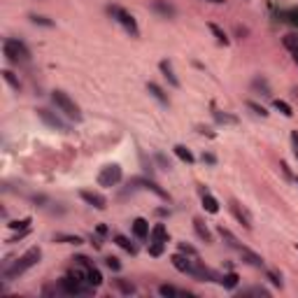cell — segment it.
Masks as SVG:
<instances>
[{
  "label": "cell",
  "mask_w": 298,
  "mask_h": 298,
  "mask_svg": "<svg viewBox=\"0 0 298 298\" xmlns=\"http://www.w3.org/2000/svg\"><path fill=\"white\" fill-rule=\"evenodd\" d=\"M293 61H296V66H298V51H296V54H293Z\"/></svg>",
  "instance_id": "obj_43"
},
{
  "label": "cell",
  "mask_w": 298,
  "mask_h": 298,
  "mask_svg": "<svg viewBox=\"0 0 298 298\" xmlns=\"http://www.w3.org/2000/svg\"><path fill=\"white\" fill-rule=\"evenodd\" d=\"M122 182V166H116V163H110L100 170L98 175V184L100 187H116V184Z\"/></svg>",
  "instance_id": "obj_5"
},
{
  "label": "cell",
  "mask_w": 298,
  "mask_h": 298,
  "mask_svg": "<svg viewBox=\"0 0 298 298\" xmlns=\"http://www.w3.org/2000/svg\"><path fill=\"white\" fill-rule=\"evenodd\" d=\"M268 280H271L273 284H275V287H282V277L277 275L275 271H268Z\"/></svg>",
  "instance_id": "obj_38"
},
{
  "label": "cell",
  "mask_w": 298,
  "mask_h": 298,
  "mask_svg": "<svg viewBox=\"0 0 298 298\" xmlns=\"http://www.w3.org/2000/svg\"><path fill=\"white\" fill-rule=\"evenodd\" d=\"M40 259H42L40 247H31L26 254H21L17 261H12L10 265H5V268H3V277H5V280H14V277L23 275L28 268H33L35 263H40Z\"/></svg>",
  "instance_id": "obj_1"
},
{
  "label": "cell",
  "mask_w": 298,
  "mask_h": 298,
  "mask_svg": "<svg viewBox=\"0 0 298 298\" xmlns=\"http://www.w3.org/2000/svg\"><path fill=\"white\" fill-rule=\"evenodd\" d=\"M154 10L161 12L166 19H172L175 17V7L170 5V3H166V0H154Z\"/></svg>",
  "instance_id": "obj_16"
},
{
  "label": "cell",
  "mask_w": 298,
  "mask_h": 298,
  "mask_svg": "<svg viewBox=\"0 0 298 298\" xmlns=\"http://www.w3.org/2000/svg\"><path fill=\"white\" fill-rule=\"evenodd\" d=\"M72 261H75L77 265H82V268H91V265H94L91 261H88V256H82V254H79V256H75Z\"/></svg>",
  "instance_id": "obj_36"
},
{
  "label": "cell",
  "mask_w": 298,
  "mask_h": 298,
  "mask_svg": "<svg viewBox=\"0 0 298 298\" xmlns=\"http://www.w3.org/2000/svg\"><path fill=\"white\" fill-rule=\"evenodd\" d=\"M159 68H161V72H163V77H166L168 82L172 84V86H180V79L175 77V72H172L170 63H168V61H161V63H159Z\"/></svg>",
  "instance_id": "obj_18"
},
{
  "label": "cell",
  "mask_w": 298,
  "mask_h": 298,
  "mask_svg": "<svg viewBox=\"0 0 298 298\" xmlns=\"http://www.w3.org/2000/svg\"><path fill=\"white\" fill-rule=\"evenodd\" d=\"M200 200H203V207L210 212V215H217V212H219V203H217V198L207 191V189H200Z\"/></svg>",
  "instance_id": "obj_11"
},
{
  "label": "cell",
  "mask_w": 298,
  "mask_h": 298,
  "mask_svg": "<svg viewBox=\"0 0 298 298\" xmlns=\"http://www.w3.org/2000/svg\"><path fill=\"white\" fill-rule=\"evenodd\" d=\"M131 228H133V235L138 237V240H147L149 237V224H147V219H135L131 224Z\"/></svg>",
  "instance_id": "obj_13"
},
{
  "label": "cell",
  "mask_w": 298,
  "mask_h": 298,
  "mask_svg": "<svg viewBox=\"0 0 298 298\" xmlns=\"http://www.w3.org/2000/svg\"><path fill=\"white\" fill-rule=\"evenodd\" d=\"M275 107H277V110H280L284 116H291V114H293V112H291V107H289L287 103H284V100H275Z\"/></svg>",
  "instance_id": "obj_34"
},
{
  "label": "cell",
  "mask_w": 298,
  "mask_h": 298,
  "mask_svg": "<svg viewBox=\"0 0 298 298\" xmlns=\"http://www.w3.org/2000/svg\"><path fill=\"white\" fill-rule=\"evenodd\" d=\"M291 147H293V156H296V161H298V131L291 133Z\"/></svg>",
  "instance_id": "obj_39"
},
{
  "label": "cell",
  "mask_w": 298,
  "mask_h": 298,
  "mask_svg": "<svg viewBox=\"0 0 298 298\" xmlns=\"http://www.w3.org/2000/svg\"><path fill=\"white\" fill-rule=\"evenodd\" d=\"M38 116L42 119L44 124H47V126L56 128V131H61V133H68V131H70V128H68V124L63 122L61 116H58V114H51L47 107H40V110H38Z\"/></svg>",
  "instance_id": "obj_6"
},
{
  "label": "cell",
  "mask_w": 298,
  "mask_h": 298,
  "mask_svg": "<svg viewBox=\"0 0 298 298\" xmlns=\"http://www.w3.org/2000/svg\"><path fill=\"white\" fill-rule=\"evenodd\" d=\"M86 282L91 284V287H96V289L103 284V275H100L98 268H94V265H91V268H86Z\"/></svg>",
  "instance_id": "obj_17"
},
{
  "label": "cell",
  "mask_w": 298,
  "mask_h": 298,
  "mask_svg": "<svg viewBox=\"0 0 298 298\" xmlns=\"http://www.w3.org/2000/svg\"><path fill=\"white\" fill-rule=\"evenodd\" d=\"M147 91H149V94H152V96H154L156 100H161L163 105H168V96L163 94V91H161V86H156L154 82H149V84H147Z\"/></svg>",
  "instance_id": "obj_24"
},
{
  "label": "cell",
  "mask_w": 298,
  "mask_h": 298,
  "mask_svg": "<svg viewBox=\"0 0 298 298\" xmlns=\"http://www.w3.org/2000/svg\"><path fill=\"white\" fill-rule=\"evenodd\" d=\"M114 243L119 245V247L122 249H126L128 254H135V252H138V247H135V245L131 243V240H128L126 235H114Z\"/></svg>",
  "instance_id": "obj_22"
},
{
  "label": "cell",
  "mask_w": 298,
  "mask_h": 298,
  "mask_svg": "<svg viewBox=\"0 0 298 298\" xmlns=\"http://www.w3.org/2000/svg\"><path fill=\"white\" fill-rule=\"evenodd\" d=\"M296 182H298V177H296Z\"/></svg>",
  "instance_id": "obj_44"
},
{
  "label": "cell",
  "mask_w": 298,
  "mask_h": 298,
  "mask_svg": "<svg viewBox=\"0 0 298 298\" xmlns=\"http://www.w3.org/2000/svg\"><path fill=\"white\" fill-rule=\"evenodd\" d=\"M170 261H172V265H175L180 273L193 277V271H196V261H198V259H193V256H191V259H187V254H182V252H180V254H175Z\"/></svg>",
  "instance_id": "obj_7"
},
{
  "label": "cell",
  "mask_w": 298,
  "mask_h": 298,
  "mask_svg": "<svg viewBox=\"0 0 298 298\" xmlns=\"http://www.w3.org/2000/svg\"><path fill=\"white\" fill-rule=\"evenodd\" d=\"M219 235L224 237V240H226V245H228V247H233V249H240V245H237V237L233 235V233L228 231V228H224V226H221V228H219Z\"/></svg>",
  "instance_id": "obj_25"
},
{
  "label": "cell",
  "mask_w": 298,
  "mask_h": 298,
  "mask_svg": "<svg viewBox=\"0 0 298 298\" xmlns=\"http://www.w3.org/2000/svg\"><path fill=\"white\" fill-rule=\"evenodd\" d=\"M54 240H63L68 245H82V237L79 235H63V233H58V235H54Z\"/></svg>",
  "instance_id": "obj_31"
},
{
  "label": "cell",
  "mask_w": 298,
  "mask_h": 298,
  "mask_svg": "<svg viewBox=\"0 0 298 298\" xmlns=\"http://www.w3.org/2000/svg\"><path fill=\"white\" fill-rule=\"evenodd\" d=\"M3 79H5V82L10 84L14 91H19V88H21V82H19V77L12 70H3Z\"/></svg>",
  "instance_id": "obj_26"
},
{
  "label": "cell",
  "mask_w": 298,
  "mask_h": 298,
  "mask_svg": "<svg viewBox=\"0 0 298 298\" xmlns=\"http://www.w3.org/2000/svg\"><path fill=\"white\" fill-rule=\"evenodd\" d=\"M240 296H268V289L263 287H249V289H243Z\"/></svg>",
  "instance_id": "obj_28"
},
{
  "label": "cell",
  "mask_w": 298,
  "mask_h": 298,
  "mask_svg": "<svg viewBox=\"0 0 298 298\" xmlns=\"http://www.w3.org/2000/svg\"><path fill=\"white\" fill-rule=\"evenodd\" d=\"M282 44H284L291 54H296L298 51V33H287L284 38H282Z\"/></svg>",
  "instance_id": "obj_20"
},
{
  "label": "cell",
  "mask_w": 298,
  "mask_h": 298,
  "mask_svg": "<svg viewBox=\"0 0 298 298\" xmlns=\"http://www.w3.org/2000/svg\"><path fill=\"white\" fill-rule=\"evenodd\" d=\"M180 252H182V254H187V256H193V259H198V252H196L191 245H187V243H180Z\"/></svg>",
  "instance_id": "obj_32"
},
{
  "label": "cell",
  "mask_w": 298,
  "mask_h": 298,
  "mask_svg": "<svg viewBox=\"0 0 298 298\" xmlns=\"http://www.w3.org/2000/svg\"><path fill=\"white\" fill-rule=\"evenodd\" d=\"M193 228H196V235H198L205 245L212 243V233H210V228L203 224V219H198V217H196V219H193Z\"/></svg>",
  "instance_id": "obj_14"
},
{
  "label": "cell",
  "mask_w": 298,
  "mask_h": 298,
  "mask_svg": "<svg viewBox=\"0 0 298 298\" xmlns=\"http://www.w3.org/2000/svg\"><path fill=\"white\" fill-rule=\"evenodd\" d=\"M215 119L221 124H235V116H228V114H221V112H215Z\"/></svg>",
  "instance_id": "obj_35"
},
{
  "label": "cell",
  "mask_w": 298,
  "mask_h": 298,
  "mask_svg": "<svg viewBox=\"0 0 298 298\" xmlns=\"http://www.w3.org/2000/svg\"><path fill=\"white\" fill-rule=\"evenodd\" d=\"M159 293H161V296H166V298H175V296H189L187 291H182V289H177V287H170V284H161V287H159Z\"/></svg>",
  "instance_id": "obj_19"
},
{
  "label": "cell",
  "mask_w": 298,
  "mask_h": 298,
  "mask_svg": "<svg viewBox=\"0 0 298 298\" xmlns=\"http://www.w3.org/2000/svg\"><path fill=\"white\" fill-rule=\"evenodd\" d=\"M219 284L226 289H235L237 287V275L235 273H224V275L219 277Z\"/></svg>",
  "instance_id": "obj_23"
},
{
  "label": "cell",
  "mask_w": 298,
  "mask_h": 298,
  "mask_svg": "<svg viewBox=\"0 0 298 298\" xmlns=\"http://www.w3.org/2000/svg\"><path fill=\"white\" fill-rule=\"evenodd\" d=\"M175 154L180 156V159H182L184 163H193V161H196V159H193V154L189 152L187 147H184V144H175Z\"/></svg>",
  "instance_id": "obj_27"
},
{
  "label": "cell",
  "mask_w": 298,
  "mask_h": 298,
  "mask_svg": "<svg viewBox=\"0 0 298 298\" xmlns=\"http://www.w3.org/2000/svg\"><path fill=\"white\" fill-rule=\"evenodd\" d=\"M3 51H5L7 56V61L12 63H28L31 61V51H28V47L21 42V40L17 38H7L5 42H3Z\"/></svg>",
  "instance_id": "obj_3"
},
{
  "label": "cell",
  "mask_w": 298,
  "mask_h": 298,
  "mask_svg": "<svg viewBox=\"0 0 298 298\" xmlns=\"http://www.w3.org/2000/svg\"><path fill=\"white\" fill-rule=\"evenodd\" d=\"M112 287L116 289V291H122L124 296H131V293H135L138 289H135V284L128 280H124V277H116V280H112Z\"/></svg>",
  "instance_id": "obj_15"
},
{
  "label": "cell",
  "mask_w": 298,
  "mask_h": 298,
  "mask_svg": "<svg viewBox=\"0 0 298 298\" xmlns=\"http://www.w3.org/2000/svg\"><path fill=\"white\" fill-rule=\"evenodd\" d=\"M210 31L215 33V38H217V42H221V44H228V38H226V33L221 31L217 23H210Z\"/></svg>",
  "instance_id": "obj_30"
},
{
  "label": "cell",
  "mask_w": 298,
  "mask_h": 298,
  "mask_svg": "<svg viewBox=\"0 0 298 298\" xmlns=\"http://www.w3.org/2000/svg\"><path fill=\"white\" fill-rule=\"evenodd\" d=\"M79 196H82V200L84 203H88V205H94L96 210H105L107 207V198L105 196H100V193H96V191H79Z\"/></svg>",
  "instance_id": "obj_10"
},
{
  "label": "cell",
  "mask_w": 298,
  "mask_h": 298,
  "mask_svg": "<svg viewBox=\"0 0 298 298\" xmlns=\"http://www.w3.org/2000/svg\"><path fill=\"white\" fill-rule=\"evenodd\" d=\"M33 21L35 23H44V26H51V21H47L44 17H33Z\"/></svg>",
  "instance_id": "obj_41"
},
{
  "label": "cell",
  "mask_w": 298,
  "mask_h": 298,
  "mask_svg": "<svg viewBox=\"0 0 298 298\" xmlns=\"http://www.w3.org/2000/svg\"><path fill=\"white\" fill-rule=\"evenodd\" d=\"M105 265L110 268V271H122V261L116 259V256H107V259H105Z\"/></svg>",
  "instance_id": "obj_33"
},
{
  "label": "cell",
  "mask_w": 298,
  "mask_h": 298,
  "mask_svg": "<svg viewBox=\"0 0 298 298\" xmlns=\"http://www.w3.org/2000/svg\"><path fill=\"white\" fill-rule=\"evenodd\" d=\"M207 3H215V5H219V3H224V0H207Z\"/></svg>",
  "instance_id": "obj_42"
},
{
  "label": "cell",
  "mask_w": 298,
  "mask_h": 298,
  "mask_svg": "<svg viewBox=\"0 0 298 298\" xmlns=\"http://www.w3.org/2000/svg\"><path fill=\"white\" fill-rule=\"evenodd\" d=\"M107 12H110V17L114 19V21L119 23V26H122L131 38H140V28H138V23H135V19H133L131 12H126L124 7H119V5H112Z\"/></svg>",
  "instance_id": "obj_4"
},
{
  "label": "cell",
  "mask_w": 298,
  "mask_h": 298,
  "mask_svg": "<svg viewBox=\"0 0 298 298\" xmlns=\"http://www.w3.org/2000/svg\"><path fill=\"white\" fill-rule=\"evenodd\" d=\"M163 247H166V243H161V240H152V243H149V254L161 256L163 254Z\"/></svg>",
  "instance_id": "obj_29"
},
{
  "label": "cell",
  "mask_w": 298,
  "mask_h": 298,
  "mask_svg": "<svg viewBox=\"0 0 298 298\" xmlns=\"http://www.w3.org/2000/svg\"><path fill=\"white\" fill-rule=\"evenodd\" d=\"M131 184L133 187H142V189H147V191H152V193H156L159 198H163V200H168L170 196H168L163 189L159 187V184L154 182V180H147V177H135V180H131Z\"/></svg>",
  "instance_id": "obj_8"
},
{
  "label": "cell",
  "mask_w": 298,
  "mask_h": 298,
  "mask_svg": "<svg viewBox=\"0 0 298 298\" xmlns=\"http://www.w3.org/2000/svg\"><path fill=\"white\" fill-rule=\"evenodd\" d=\"M228 210L233 212V217H235V219L240 221L245 228H252V215H249V212L245 210V207L237 203V200H231V203H228Z\"/></svg>",
  "instance_id": "obj_9"
},
{
  "label": "cell",
  "mask_w": 298,
  "mask_h": 298,
  "mask_svg": "<svg viewBox=\"0 0 298 298\" xmlns=\"http://www.w3.org/2000/svg\"><path fill=\"white\" fill-rule=\"evenodd\" d=\"M247 107H249V110H254L256 114H261V116H268V112H265V107L256 105V103H247Z\"/></svg>",
  "instance_id": "obj_37"
},
{
  "label": "cell",
  "mask_w": 298,
  "mask_h": 298,
  "mask_svg": "<svg viewBox=\"0 0 298 298\" xmlns=\"http://www.w3.org/2000/svg\"><path fill=\"white\" fill-rule=\"evenodd\" d=\"M240 252V256H243V261L247 265H254V268H263V259H261L259 254H254L252 249H247V247H240L237 249Z\"/></svg>",
  "instance_id": "obj_12"
},
{
  "label": "cell",
  "mask_w": 298,
  "mask_h": 298,
  "mask_svg": "<svg viewBox=\"0 0 298 298\" xmlns=\"http://www.w3.org/2000/svg\"><path fill=\"white\" fill-rule=\"evenodd\" d=\"M149 237L152 240H161V243H168V231L163 224H156L154 228H152V233H149Z\"/></svg>",
  "instance_id": "obj_21"
},
{
  "label": "cell",
  "mask_w": 298,
  "mask_h": 298,
  "mask_svg": "<svg viewBox=\"0 0 298 298\" xmlns=\"http://www.w3.org/2000/svg\"><path fill=\"white\" fill-rule=\"evenodd\" d=\"M28 224H31V219H21V221H12L10 226L12 228H28Z\"/></svg>",
  "instance_id": "obj_40"
},
{
  "label": "cell",
  "mask_w": 298,
  "mask_h": 298,
  "mask_svg": "<svg viewBox=\"0 0 298 298\" xmlns=\"http://www.w3.org/2000/svg\"><path fill=\"white\" fill-rule=\"evenodd\" d=\"M51 100H54V105L58 107V110H61L63 114L68 116V119H72V122H82V119H84V114H82V110H79V105L70 98V96L66 94V91L56 88L54 94H51Z\"/></svg>",
  "instance_id": "obj_2"
}]
</instances>
